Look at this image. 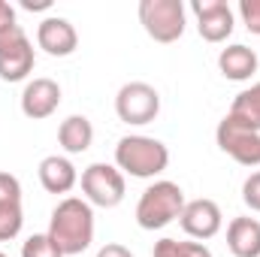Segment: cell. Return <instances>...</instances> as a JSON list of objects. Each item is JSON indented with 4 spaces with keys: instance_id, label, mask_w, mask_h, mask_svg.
Instances as JSON below:
<instances>
[{
    "instance_id": "obj_5",
    "label": "cell",
    "mask_w": 260,
    "mask_h": 257,
    "mask_svg": "<svg viewBox=\"0 0 260 257\" xmlns=\"http://www.w3.org/2000/svg\"><path fill=\"white\" fill-rule=\"evenodd\" d=\"M34 46L21 24H6L0 27V79L3 82H21L34 73Z\"/></svg>"
},
{
    "instance_id": "obj_8",
    "label": "cell",
    "mask_w": 260,
    "mask_h": 257,
    "mask_svg": "<svg viewBox=\"0 0 260 257\" xmlns=\"http://www.w3.org/2000/svg\"><path fill=\"white\" fill-rule=\"evenodd\" d=\"M215 139H218V148L224 154H230L236 164H242V167H260V133L257 130L245 127L236 118L224 115L218 130H215Z\"/></svg>"
},
{
    "instance_id": "obj_18",
    "label": "cell",
    "mask_w": 260,
    "mask_h": 257,
    "mask_svg": "<svg viewBox=\"0 0 260 257\" xmlns=\"http://www.w3.org/2000/svg\"><path fill=\"white\" fill-rule=\"evenodd\" d=\"M154 257H212L203 242H179V239H160L154 242Z\"/></svg>"
},
{
    "instance_id": "obj_25",
    "label": "cell",
    "mask_w": 260,
    "mask_h": 257,
    "mask_svg": "<svg viewBox=\"0 0 260 257\" xmlns=\"http://www.w3.org/2000/svg\"><path fill=\"white\" fill-rule=\"evenodd\" d=\"M6 24H15V9L6 0H0V27H6Z\"/></svg>"
},
{
    "instance_id": "obj_14",
    "label": "cell",
    "mask_w": 260,
    "mask_h": 257,
    "mask_svg": "<svg viewBox=\"0 0 260 257\" xmlns=\"http://www.w3.org/2000/svg\"><path fill=\"white\" fill-rule=\"evenodd\" d=\"M257 52L254 49H248V46H242V43H236V46H227V49H221V55H218V70L230 79V82H248L254 73H257Z\"/></svg>"
},
{
    "instance_id": "obj_17",
    "label": "cell",
    "mask_w": 260,
    "mask_h": 257,
    "mask_svg": "<svg viewBox=\"0 0 260 257\" xmlns=\"http://www.w3.org/2000/svg\"><path fill=\"white\" fill-rule=\"evenodd\" d=\"M227 115L236 118L239 124H245V127L260 133V82H254L251 88H245V91L236 94V100H233V106H230Z\"/></svg>"
},
{
    "instance_id": "obj_9",
    "label": "cell",
    "mask_w": 260,
    "mask_h": 257,
    "mask_svg": "<svg viewBox=\"0 0 260 257\" xmlns=\"http://www.w3.org/2000/svg\"><path fill=\"white\" fill-rule=\"evenodd\" d=\"M197 30L206 43H224L233 34V9L224 0H194Z\"/></svg>"
},
{
    "instance_id": "obj_7",
    "label": "cell",
    "mask_w": 260,
    "mask_h": 257,
    "mask_svg": "<svg viewBox=\"0 0 260 257\" xmlns=\"http://www.w3.org/2000/svg\"><path fill=\"white\" fill-rule=\"evenodd\" d=\"M115 112L124 124H151L160 112V94L148 82H127L115 97Z\"/></svg>"
},
{
    "instance_id": "obj_23",
    "label": "cell",
    "mask_w": 260,
    "mask_h": 257,
    "mask_svg": "<svg viewBox=\"0 0 260 257\" xmlns=\"http://www.w3.org/2000/svg\"><path fill=\"white\" fill-rule=\"evenodd\" d=\"M242 203L251 212H260V170L245 179V185H242Z\"/></svg>"
},
{
    "instance_id": "obj_15",
    "label": "cell",
    "mask_w": 260,
    "mask_h": 257,
    "mask_svg": "<svg viewBox=\"0 0 260 257\" xmlns=\"http://www.w3.org/2000/svg\"><path fill=\"white\" fill-rule=\"evenodd\" d=\"M227 248L233 257H260V221L233 218L227 227Z\"/></svg>"
},
{
    "instance_id": "obj_27",
    "label": "cell",
    "mask_w": 260,
    "mask_h": 257,
    "mask_svg": "<svg viewBox=\"0 0 260 257\" xmlns=\"http://www.w3.org/2000/svg\"><path fill=\"white\" fill-rule=\"evenodd\" d=\"M0 257H6V254H3V251H0Z\"/></svg>"
},
{
    "instance_id": "obj_3",
    "label": "cell",
    "mask_w": 260,
    "mask_h": 257,
    "mask_svg": "<svg viewBox=\"0 0 260 257\" xmlns=\"http://www.w3.org/2000/svg\"><path fill=\"white\" fill-rule=\"evenodd\" d=\"M185 209V191L176 182H154L148 185L136 203V224L142 230H164L167 224L179 221Z\"/></svg>"
},
{
    "instance_id": "obj_11",
    "label": "cell",
    "mask_w": 260,
    "mask_h": 257,
    "mask_svg": "<svg viewBox=\"0 0 260 257\" xmlns=\"http://www.w3.org/2000/svg\"><path fill=\"white\" fill-rule=\"evenodd\" d=\"M61 106V85L55 79H30L21 91V112L34 121H43L49 115H55Z\"/></svg>"
},
{
    "instance_id": "obj_22",
    "label": "cell",
    "mask_w": 260,
    "mask_h": 257,
    "mask_svg": "<svg viewBox=\"0 0 260 257\" xmlns=\"http://www.w3.org/2000/svg\"><path fill=\"white\" fill-rule=\"evenodd\" d=\"M239 15H242V24L260 37V0H239Z\"/></svg>"
},
{
    "instance_id": "obj_10",
    "label": "cell",
    "mask_w": 260,
    "mask_h": 257,
    "mask_svg": "<svg viewBox=\"0 0 260 257\" xmlns=\"http://www.w3.org/2000/svg\"><path fill=\"white\" fill-rule=\"evenodd\" d=\"M179 224H182V230H185L191 239H200V242H203V239H212V236L221 233L224 215H221V209H218L215 200H206V197H203V200L185 203Z\"/></svg>"
},
{
    "instance_id": "obj_1",
    "label": "cell",
    "mask_w": 260,
    "mask_h": 257,
    "mask_svg": "<svg viewBox=\"0 0 260 257\" xmlns=\"http://www.w3.org/2000/svg\"><path fill=\"white\" fill-rule=\"evenodd\" d=\"M49 236L64 257L88 251L94 242V206L82 197H64L52 209Z\"/></svg>"
},
{
    "instance_id": "obj_12",
    "label": "cell",
    "mask_w": 260,
    "mask_h": 257,
    "mask_svg": "<svg viewBox=\"0 0 260 257\" xmlns=\"http://www.w3.org/2000/svg\"><path fill=\"white\" fill-rule=\"evenodd\" d=\"M37 46H40L46 55H52V58H67V55L76 52L79 34H76V27H73L67 18L49 15V18H43L40 27H37Z\"/></svg>"
},
{
    "instance_id": "obj_20",
    "label": "cell",
    "mask_w": 260,
    "mask_h": 257,
    "mask_svg": "<svg viewBox=\"0 0 260 257\" xmlns=\"http://www.w3.org/2000/svg\"><path fill=\"white\" fill-rule=\"evenodd\" d=\"M21 257H64V254H61V248L52 242L49 233H37V236H30V239L21 245Z\"/></svg>"
},
{
    "instance_id": "obj_4",
    "label": "cell",
    "mask_w": 260,
    "mask_h": 257,
    "mask_svg": "<svg viewBox=\"0 0 260 257\" xmlns=\"http://www.w3.org/2000/svg\"><path fill=\"white\" fill-rule=\"evenodd\" d=\"M139 21L154 43H176L185 34V3L182 0H142Z\"/></svg>"
},
{
    "instance_id": "obj_19",
    "label": "cell",
    "mask_w": 260,
    "mask_h": 257,
    "mask_svg": "<svg viewBox=\"0 0 260 257\" xmlns=\"http://www.w3.org/2000/svg\"><path fill=\"white\" fill-rule=\"evenodd\" d=\"M21 224H24V212H21V203L15 206H0V242H9L21 233Z\"/></svg>"
},
{
    "instance_id": "obj_6",
    "label": "cell",
    "mask_w": 260,
    "mask_h": 257,
    "mask_svg": "<svg viewBox=\"0 0 260 257\" xmlns=\"http://www.w3.org/2000/svg\"><path fill=\"white\" fill-rule=\"evenodd\" d=\"M124 173L112 164H91L88 170H82V194L91 206L100 209H115L124 200Z\"/></svg>"
},
{
    "instance_id": "obj_2",
    "label": "cell",
    "mask_w": 260,
    "mask_h": 257,
    "mask_svg": "<svg viewBox=\"0 0 260 257\" xmlns=\"http://www.w3.org/2000/svg\"><path fill=\"white\" fill-rule=\"evenodd\" d=\"M115 167L121 173H127L133 179H154L170 167V148L154 139V136H142L133 133L118 139L115 145Z\"/></svg>"
},
{
    "instance_id": "obj_26",
    "label": "cell",
    "mask_w": 260,
    "mask_h": 257,
    "mask_svg": "<svg viewBox=\"0 0 260 257\" xmlns=\"http://www.w3.org/2000/svg\"><path fill=\"white\" fill-rule=\"evenodd\" d=\"M21 6L34 12V9H49V6H52V0H21Z\"/></svg>"
},
{
    "instance_id": "obj_13",
    "label": "cell",
    "mask_w": 260,
    "mask_h": 257,
    "mask_svg": "<svg viewBox=\"0 0 260 257\" xmlns=\"http://www.w3.org/2000/svg\"><path fill=\"white\" fill-rule=\"evenodd\" d=\"M40 185L49 194H70L79 185V173L73 167L70 157L61 154H49L40 160Z\"/></svg>"
},
{
    "instance_id": "obj_16",
    "label": "cell",
    "mask_w": 260,
    "mask_h": 257,
    "mask_svg": "<svg viewBox=\"0 0 260 257\" xmlns=\"http://www.w3.org/2000/svg\"><path fill=\"white\" fill-rule=\"evenodd\" d=\"M58 142H61V148L67 154H82L94 142V124L85 115H70L58 127Z\"/></svg>"
},
{
    "instance_id": "obj_24",
    "label": "cell",
    "mask_w": 260,
    "mask_h": 257,
    "mask_svg": "<svg viewBox=\"0 0 260 257\" xmlns=\"http://www.w3.org/2000/svg\"><path fill=\"white\" fill-rule=\"evenodd\" d=\"M97 257H133V254H130V248L118 245V242H106V245L97 251Z\"/></svg>"
},
{
    "instance_id": "obj_21",
    "label": "cell",
    "mask_w": 260,
    "mask_h": 257,
    "mask_svg": "<svg viewBox=\"0 0 260 257\" xmlns=\"http://www.w3.org/2000/svg\"><path fill=\"white\" fill-rule=\"evenodd\" d=\"M21 203V182L12 173H0V206Z\"/></svg>"
}]
</instances>
